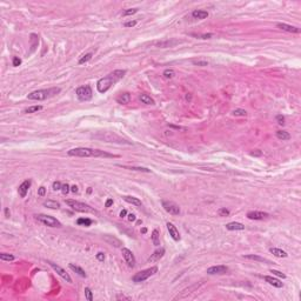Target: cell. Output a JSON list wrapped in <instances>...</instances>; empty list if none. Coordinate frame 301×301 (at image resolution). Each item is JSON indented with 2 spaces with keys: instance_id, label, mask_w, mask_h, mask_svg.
<instances>
[{
  "instance_id": "obj_18",
  "label": "cell",
  "mask_w": 301,
  "mask_h": 301,
  "mask_svg": "<svg viewBox=\"0 0 301 301\" xmlns=\"http://www.w3.org/2000/svg\"><path fill=\"white\" fill-rule=\"evenodd\" d=\"M167 229L170 232V235L175 240V241H179L180 240V234H179V231L176 229V227L173 225L172 222H167Z\"/></svg>"
},
{
  "instance_id": "obj_40",
  "label": "cell",
  "mask_w": 301,
  "mask_h": 301,
  "mask_svg": "<svg viewBox=\"0 0 301 301\" xmlns=\"http://www.w3.org/2000/svg\"><path fill=\"white\" fill-rule=\"evenodd\" d=\"M85 295H86V299L88 301H92L93 300V295H92V290H89L88 287L85 288Z\"/></svg>"
},
{
  "instance_id": "obj_57",
  "label": "cell",
  "mask_w": 301,
  "mask_h": 301,
  "mask_svg": "<svg viewBox=\"0 0 301 301\" xmlns=\"http://www.w3.org/2000/svg\"><path fill=\"white\" fill-rule=\"evenodd\" d=\"M71 191H72L73 193H76V192H78V187H76L75 185L74 186H72V187H71Z\"/></svg>"
},
{
  "instance_id": "obj_27",
  "label": "cell",
  "mask_w": 301,
  "mask_h": 301,
  "mask_svg": "<svg viewBox=\"0 0 301 301\" xmlns=\"http://www.w3.org/2000/svg\"><path fill=\"white\" fill-rule=\"evenodd\" d=\"M105 240L107 241L109 245H112V246H114V247H120V246H121V241L118 240L117 238H113V237H111V235H106V237H105Z\"/></svg>"
},
{
  "instance_id": "obj_31",
  "label": "cell",
  "mask_w": 301,
  "mask_h": 301,
  "mask_svg": "<svg viewBox=\"0 0 301 301\" xmlns=\"http://www.w3.org/2000/svg\"><path fill=\"white\" fill-rule=\"evenodd\" d=\"M277 137H278V139L282 140V141L290 139V134L286 131H277Z\"/></svg>"
},
{
  "instance_id": "obj_25",
  "label": "cell",
  "mask_w": 301,
  "mask_h": 301,
  "mask_svg": "<svg viewBox=\"0 0 301 301\" xmlns=\"http://www.w3.org/2000/svg\"><path fill=\"white\" fill-rule=\"evenodd\" d=\"M68 266H70V268L72 269L73 272H75V273H76L78 275H80V277H83V278H86V277H87V274L85 273V270L81 268V267L76 266V265H74V264H70Z\"/></svg>"
},
{
  "instance_id": "obj_49",
  "label": "cell",
  "mask_w": 301,
  "mask_h": 301,
  "mask_svg": "<svg viewBox=\"0 0 301 301\" xmlns=\"http://www.w3.org/2000/svg\"><path fill=\"white\" fill-rule=\"evenodd\" d=\"M95 257H97V259L99 261H104V260H105V254H104L102 252H99Z\"/></svg>"
},
{
  "instance_id": "obj_33",
  "label": "cell",
  "mask_w": 301,
  "mask_h": 301,
  "mask_svg": "<svg viewBox=\"0 0 301 301\" xmlns=\"http://www.w3.org/2000/svg\"><path fill=\"white\" fill-rule=\"evenodd\" d=\"M43 109V106H40V105H35V106H31V107L26 108L24 112L25 113H35V112H38V111H41Z\"/></svg>"
},
{
  "instance_id": "obj_52",
  "label": "cell",
  "mask_w": 301,
  "mask_h": 301,
  "mask_svg": "<svg viewBox=\"0 0 301 301\" xmlns=\"http://www.w3.org/2000/svg\"><path fill=\"white\" fill-rule=\"evenodd\" d=\"M117 299L120 300V299H125V300H131V298L129 296H125V295H118L117 296Z\"/></svg>"
},
{
  "instance_id": "obj_11",
  "label": "cell",
  "mask_w": 301,
  "mask_h": 301,
  "mask_svg": "<svg viewBox=\"0 0 301 301\" xmlns=\"http://www.w3.org/2000/svg\"><path fill=\"white\" fill-rule=\"evenodd\" d=\"M50 266L52 267V268L57 272V274L58 275H60L63 279L65 280V281H67V282H72V279H71V277L68 275V273H66V270H65L63 267H60L59 265H55V264H53V262H50Z\"/></svg>"
},
{
  "instance_id": "obj_56",
  "label": "cell",
  "mask_w": 301,
  "mask_h": 301,
  "mask_svg": "<svg viewBox=\"0 0 301 301\" xmlns=\"http://www.w3.org/2000/svg\"><path fill=\"white\" fill-rule=\"evenodd\" d=\"M251 155H254V157H259V155H261V152H251Z\"/></svg>"
},
{
  "instance_id": "obj_20",
  "label": "cell",
  "mask_w": 301,
  "mask_h": 301,
  "mask_svg": "<svg viewBox=\"0 0 301 301\" xmlns=\"http://www.w3.org/2000/svg\"><path fill=\"white\" fill-rule=\"evenodd\" d=\"M269 252H270L273 255H275L277 258H287V257H288L287 252H285V251H282V249L277 248V247L269 248Z\"/></svg>"
},
{
  "instance_id": "obj_23",
  "label": "cell",
  "mask_w": 301,
  "mask_h": 301,
  "mask_svg": "<svg viewBox=\"0 0 301 301\" xmlns=\"http://www.w3.org/2000/svg\"><path fill=\"white\" fill-rule=\"evenodd\" d=\"M264 279L266 280L267 282H268L269 285H272V286H274V287H277V288H281L282 287V282H280V280L275 279V278H273V277H265Z\"/></svg>"
},
{
  "instance_id": "obj_13",
  "label": "cell",
  "mask_w": 301,
  "mask_h": 301,
  "mask_svg": "<svg viewBox=\"0 0 301 301\" xmlns=\"http://www.w3.org/2000/svg\"><path fill=\"white\" fill-rule=\"evenodd\" d=\"M277 27L282 30V31H286V32L290 33H300L301 30L299 27H295V26H290V25H287L285 22H278L277 24Z\"/></svg>"
},
{
  "instance_id": "obj_61",
  "label": "cell",
  "mask_w": 301,
  "mask_h": 301,
  "mask_svg": "<svg viewBox=\"0 0 301 301\" xmlns=\"http://www.w3.org/2000/svg\"><path fill=\"white\" fill-rule=\"evenodd\" d=\"M87 193H88V194H89V193H92V188H91V187H89V188H88V189H87Z\"/></svg>"
},
{
  "instance_id": "obj_2",
  "label": "cell",
  "mask_w": 301,
  "mask_h": 301,
  "mask_svg": "<svg viewBox=\"0 0 301 301\" xmlns=\"http://www.w3.org/2000/svg\"><path fill=\"white\" fill-rule=\"evenodd\" d=\"M60 88L59 87H51V88H47V89H38V91H34L32 93H30L27 98L30 100H46L48 98H52L54 95H57L58 93H60Z\"/></svg>"
},
{
  "instance_id": "obj_41",
  "label": "cell",
  "mask_w": 301,
  "mask_h": 301,
  "mask_svg": "<svg viewBox=\"0 0 301 301\" xmlns=\"http://www.w3.org/2000/svg\"><path fill=\"white\" fill-rule=\"evenodd\" d=\"M218 214L220 215V216H228L229 215V211L227 208H220L218 211Z\"/></svg>"
},
{
  "instance_id": "obj_6",
  "label": "cell",
  "mask_w": 301,
  "mask_h": 301,
  "mask_svg": "<svg viewBox=\"0 0 301 301\" xmlns=\"http://www.w3.org/2000/svg\"><path fill=\"white\" fill-rule=\"evenodd\" d=\"M76 97L79 100L81 101H88L92 99V95H93V92H92V88L89 85H85V86H80L76 88Z\"/></svg>"
},
{
  "instance_id": "obj_19",
  "label": "cell",
  "mask_w": 301,
  "mask_h": 301,
  "mask_svg": "<svg viewBox=\"0 0 301 301\" xmlns=\"http://www.w3.org/2000/svg\"><path fill=\"white\" fill-rule=\"evenodd\" d=\"M192 17L194 19L202 20V19H206L208 17V12L205 11V10H195V11L192 12Z\"/></svg>"
},
{
  "instance_id": "obj_35",
  "label": "cell",
  "mask_w": 301,
  "mask_h": 301,
  "mask_svg": "<svg viewBox=\"0 0 301 301\" xmlns=\"http://www.w3.org/2000/svg\"><path fill=\"white\" fill-rule=\"evenodd\" d=\"M162 75H163L165 79H173L175 76V72L173 70H165Z\"/></svg>"
},
{
  "instance_id": "obj_46",
  "label": "cell",
  "mask_w": 301,
  "mask_h": 301,
  "mask_svg": "<svg viewBox=\"0 0 301 301\" xmlns=\"http://www.w3.org/2000/svg\"><path fill=\"white\" fill-rule=\"evenodd\" d=\"M61 183H59V181H54L53 183V189L54 191H59V189H61Z\"/></svg>"
},
{
  "instance_id": "obj_45",
  "label": "cell",
  "mask_w": 301,
  "mask_h": 301,
  "mask_svg": "<svg viewBox=\"0 0 301 301\" xmlns=\"http://www.w3.org/2000/svg\"><path fill=\"white\" fill-rule=\"evenodd\" d=\"M12 63H13V66H19V65L21 64V59L20 58H18V57H13V60H12Z\"/></svg>"
},
{
  "instance_id": "obj_7",
  "label": "cell",
  "mask_w": 301,
  "mask_h": 301,
  "mask_svg": "<svg viewBox=\"0 0 301 301\" xmlns=\"http://www.w3.org/2000/svg\"><path fill=\"white\" fill-rule=\"evenodd\" d=\"M95 138H100V139L105 140L106 142H118V144H131L128 141L124 140L122 138H120L119 135H117L115 133H112V132H106V133H102L100 135H95Z\"/></svg>"
},
{
  "instance_id": "obj_16",
  "label": "cell",
  "mask_w": 301,
  "mask_h": 301,
  "mask_svg": "<svg viewBox=\"0 0 301 301\" xmlns=\"http://www.w3.org/2000/svg\"><path fill=\"white\" fill-rule=\"evenodd\" d=\"M31 185H32V181L28 179V180H25V181L19 186L18 192H19V195H20L21 198H25V196H26V194L28 192V188L31 187Z\"/></svg>"
},
{
  "instance_id": "obj_9",
  "label": "cell",
  "mask_w": 301,
  "mask_h": 301,
  "mask_svg": "<svg viewBox=\"0 0 301 301\" xmlns=\"http://www.w3.org/2000/svg\"><path fill=\"white\" fill-rule=\"evenodd\" d=\"M162 207L170 214L172 215L180 214V207H179V205H176L175 202H173V201H166V200H163L162 201Z\"/></svg>"
},
{
  "instance_id": "obj_36",
  "label": "cell",
  "mask_w": 301,
  "mask_h": 301,
  "mask_svg": "<svg viewBox=\"0 0 301 301\" xmlns=\"http://www.w3.org/2000/svg\"><path fill=\"white\" fill-rule=\"evenodd\" d=\"M0 259L2 260V261H13L14 260V255H12V254H7V253H1L0 254Z\"/></svg>"
},
{
  "instance_id": "obj_21",
  "label": "cell",
  "mask_w": 301,
  "mask_h": 301,
  "mask_svg": "<svg viewBox=\"0 0 301 301\" xmlns=\"http://www.w3.org/2000/svg\"><path fill=\"white\" fill-rule=\"evenodd\" d=\"M244 258L247 259V260H254V261H259V262H264V264H272L268 259H265L262 257L255 255V254H247V255H244Z\"/></svg>"
},
{
  "instance_id": "obj_5",
  "label": "cell",
  "mask_w": 301,
  "mask_h": 301,
  "mask_svg": "<svg viewBox=\"0 0 301 301\" xmlns=\"http://www.w3.org/2000/svg\"><path fill=\"white\" fill-rule=\"evenodd\" d=\"M70 157H79V158H91L94 157V150L87 147H78L68 150Z\"/></svg>"
},
{
  "instance_id": "obj_51",
  "label": "cell",
  "mask_w": 301,
  "mask_h": 301,
  "mask_svg": "<svg viewBox=\"0 0 301 301\" xmlns=\"http://www.w3.org/2000/svg\"><path fill=\"white\" fill-rule=\"evenodd\" d=\"M112 205H113V199H108L106 201V204H105V207H111Z\"/></svg>"
},
{
  "instance_id": "obj_54",
  "label": "cell",
  "mask_w": 301,
  "mask_h": 301,
  "mask_svg": "<svg viewBox=\"0 0 301 301\" xmlns=\"http://www.w3.org/2000/svg\"><path fill=\"white\" fill-rule=\"evenodd\" d=\"M127 214V211L126 209H122L121 212H120V218H125V215Z\"/></svg>"
},
{
  "instance_id": "obj_53",
  "label": "cell",
  "mask_w": 301,
  "mask_h": 301,
  "mask_svg": "<svg viewBox=\"0 0 301 301\" xmlns=\"http://www.w3.org/2000/svg\"><path fill=\"white\" fill-rule=\"evenodd\" d=\"M135 219H137V218H135V215L134 214H128V220L129 221H135Z\"/></svg>"
},
{
  "instance_id": "obj_17",
  "label": "cell",
  "mask_w": 301,
  "mask_h": 301,
  "mask_svg": "<svg viewBox=\"0 0 301 301\" xmlns=\"http://www.w3.org/2000/svg\"><path fill=\"white\" fill-rule=\"evenodd\" d=\"M163 254H165V248H159V249H157V251H154V253L150 255V258L147 259V262H155V261H158V260H160V259L163 257Z\"/></svg>"
},
{
  "instance_id": "obj_15",
  "label": "cell",
  "mask_w": 301,
  "mask_h": 301,
  "mask_svg": "<svg viewBox=\"0 0 301 301\" xmlns=\"http://www.w3.org/2000/svg\"><path fill=\"white\" fill-rule=\"evenodd\" d=\"M227 270H228L227 266L219 265V266H212V267L207 268V273L208 274H225Z\"/></svg>"
},
{
  "instance_id": "obj_34",
  "label": "cell",
  "mask_w": 301,
  "mask_h": 301,
  "mask_svg": "<svg viewBox=\"0 0 301 301\" xmlns=\"http://www.w3.org/2000/svg\"><path fill=\"white\" fill-rule=\"evenodd\" d=\"M120 167H124V168H127V170H132V171H139V172H146V173L150 172L148 168H145V167H129V166H121V165H120Z\"/></svg>"
},
{
  "instance_id": "obj_1",
  "label": "cell",
  "mask_w": 301,
  "mask_h": 301,
  "mask_svg": "<svg viewBox=\"0 0 301 301\" xmlns=\"http://www.w3.org/2000/svg\"><path fill=\"white\" fill-rule=\"evenodd\" d=\"M126 74L125 70H115L111 74H108L105 78L99 79L97 83V89L99 93H106L111 87L113 86L115 83H118L120 79H122Z\"/></svg>"
},
{
  "instance_id": "obj_3",
  "label": "cell",
  "mask_w": 301,
  "mask_h": 301,
  "mask_svg": "<svg viewBox=\"0 0 301 301\" xmlns=\"http://www.w3.org/2000/svg\"><path fill=\"white\" fill-rule=\"evenodd\" d=\"M66 204L68 205L72 209L76 211V212H81V213H93V214L97 213V211L93 209L91 206H88L87 204H84V202H80V201H76V200L68 199V200H66Z\"/></svg>"
},
{
  "instance_id": "obj_50",
  "label": "cell",
  "mask_w": 301,
  "mask_h": 301,
  "mask_svg": "<svg viewBox=\"0 0 301 301\" xmlns=\"http://www.w3.org/2000/svg\"><path fill=\"white\" fill-rule=\"evenodd\" d=\"M277 120H278V124L279 125H285V118L282 115H278L277 117Z\"/></svg>"
},
{
  "instance_id": "obj_37",
  "label": "cell",
  "mask_w": 301,
  "mask_h": 301,
  "mask_svg": "<svg viewBox=\"0 0 301 301\" xmlns=\"http://www.w3.org/2000/svg\"><path fill=\"white\" fill-rule=\"evenodd\" d=\"M233 114L237 115V117H246V115H247V112H246L245 109L238 108V109H234V111H233Z\"/></svg>"
},
{
  "instance_id": "obj_12",
  "label": "cell",
  "mask_w": 301,
  "mask_h": 301,
  "mask_svg": "<svg viewBox=\"0 0 301 301\" xmlns=\"http://www.w3.org/2000/svg\"><path fill=\"white\" fill-rule=\"evenodd\" d=\"M269 216L268 213L266 212H259V211H252V212H248L247 213V218L251 219V220H265Z\"/></svg>"
},
{
  "instance_id": "obj_55",
  "label": "cell",
  "mask_w": 301,
  "mask_h": 301,
  "mask_svg": "<svg viewBox=\"0 0 301 301\" xmlns=\"http://www.w3.org/2000/svg\"><path fill=\"white\" fill-rule=\"evenodd\" d=\"M10 215H11L10 209H8V208H5V216H6V218H10Z\"/></svg>"
},
{
  "instance_id": "obj_29",
  "label": "cell",
  "mask_w": 301,
  "mask_h": 301,
  "mask_svg": "<svg viewBox=\"0 0 301 301\" xmlns=\"http://www.w3.org/2000/svg\"><path fill=\"white\" fill-rule=\"evenodd\" d=\"M44 206L51 209H59L60 208V204L58 201H53V200H47L44 202Z\"/></svg>"
},
{
  "instance_id": "obj_10",
  "label": "cell",
  "mask_w": 301,
  "mask_h": 301,
  "mask_svg": "<svg viewBox=\"0 0 301 301\" xmlns=\"http://www.w3.org/2000/svg\"><path fill=\"white\" fill-rule=\"evenodd\" d=\"M121 253H122V257L125 259L126 264L128 265L129 267H134L135 266V258H134V254L132 253V251H129L128 248H121Z\"/></svg>"
},
{
  "instance_id": "obj_32",
  "label": "cell",
  "mask_w": 301,
  "mask_h": 301,
  "mask_svg": "<svg viewBox=\"0 0 301 301\" xmlns=\"http://www.w3.org/2000/svg\"><path fill=\"white\" fill-rule=\"evenodd\" d=\"M76 224H78V225L85 226V227H88V226L92 225V220L88 219V218H79V219L76 220Z\"/></svg>"
},
{
  "instance_id": "obj_43",
  "label": "cell",
  "mask_w": 301,
  "mask_h": 301,
  "mask_svg": "<svg viewBox=\"0 0 301 301\" xmlns=\"http://www.w3.org/2000/svg\"><path fill=\"white\" fill-rule=\"evenodd\" d=\"M192 63L196 66H207L208 65V61H206V60H193Z\"/></svg>"
},
{
  "instance_id": "obj_58",
  "label": "cell",
  "mask_w": 301,
  "mask_h": 301,
  "mask_svg": "<svg viewBox=\"0 0 301 301\" xmlns=\"http://www.w3.org/2000/svg\"><path fill=\"white\" fill-rule=\"evenodd\" d=\"M171 127H173V128H175V129H185V128H183V127H179V126H173V125H171Z\"/></svg>"
},
{
  "instance_id": "obj_38",
  "label": "cell",
  "mask_w": 301,
  "mask_h": 301,
  "mask_svg": "<svg viewBox=\"0 0 301 301\" xmlns=\"http://www.w3.org/2000/svg\"><path fill=\"white\" fill-rule=\"evenodd\" d=\"M92 59V53H87V54H85L80 60H79V65H83V64H85V63H87V61H89Z\"/></svg>"
},
{
  "instance_id": "obj_47",
  "label": "cell",
  "mask_w": 301,
  "mask_h": 301,
  "mask_svg": "<svg viewBox=\"0 0 301 301\" xmlns=\"http://www.w3.org/2000/svg\"><path fill=\"white\" fill-rule=\"evenodd\" d=\"M135 25H137V21H135V20L127 21V22H125V24H124V26H125V27H134Z\"/></svg>"
},
{
  "instance_id": "obj_4",
  "label": "cell",
  "mask_w": 301,
  "mask_h": 301,
  "mask_svg": "<svg viewBox=\"0 0 301 301\" xmlns=\"http://www.w3.org/2000/svg\"><path fill=\"white\" fill-rule=\"evenodd\" d=\"M158 272V267H150V268H147V269H144V270H141L139 273H137L135 275H133V278L132 280L134 281V282H144L145 280H147L148 278H150L152 275H154L155 273Z\"/></svg>"
},
{
  "instance_id": "obj_42",
  "label": "cell",
  "mask_w": 301,
  "mask_h": 301,
  "mask_svg": "<svg viewBox=\"0 0 301 301\" xmlns=\"http://www.w3.org/2000/svg\"><path fill=\"white\" fill-rule=\"evenodd\" d=\"M270 273H273L274 275H277V277H279V278H281V279H285L286 278V275L282 273V272H280V270H277V269H272L270 270Z\"/></svg>"
},
{
  "instance_id": "obj_24",
  "label": "cell",
  "mask_w": 301,
  "mask_h": 301,
  "mask_svg": "<svg viewBox=\"0 0 301 301\" xmlns=\"http://www.w3.org/2000/svg\"><path fill=\"white\" fill-rule=\"evenodd\" d=\"M117 101H118L119 104H121V105H127V104H129V101H131V94H129L128 92H126V93H124L120 97L117 98Z\"/></svg>"
},
{
  "instance_id": "obj_39",
  "label": "cell",
  "mask_w": 301,
  "mask_h": 301,
  "mask_svg": "<svg viewBox=\"0 0 301 301\" xmlns=\"http://www.w3.org/2000/svg\"><path fill=\"white\" fill-rule=\"evenodd\" d=\"M137 12H138V8H128L126 11H124L122 15L124 17H128V15H132V14H135Z\"/></svg>"
},
{
  "instance_id": "obj_28",
  "label": "cell",
  "mask_w": 301,
  "mask_h": 301,
  "mask_svg": "<svg viewBox=\"0 0 301 301\" xmlns=\"http://www.w3.org/2000/svg\"><path fill=\"white\" fill-rule=\"evenodd\" d=\"M124 200L126 201V202H128V204H132L134 205V206H141V200L138 199V198H135V196H124Z\"/></svg>"
},
{
  "instance_id": "obj_60",
  "label": "cell",
  "mask_w": 301,
  "mask_h": 301,
  "mask_svg": "<svg viewBox=\"0 0 301 301\" xmlns=\"http://www.w3.org/2000/svg\"><path fill=\"white\" fill-rule=\"evenodd\" d=\"M141 232H142V233H146V232H147V228H142Z\"/></svg>"
},
{
  "instance_id": "obj_44",
  "label": "cell",
  "mask_w": 301,
  "mask_h": 301,
  "mask_svg": "<svg viewBox=\"0 0 301 301\" xmlns=\"http://www.w3.org/2000/svg\"><path fill=\"white\" fill-rule=\"evenodd\" d=\"M70 188H71V187H70V186H68L67 183H64V185L61 186V192H63V194H65V195H66V194H67L68 192H70V191H71Z\"/></svg>"
},
{
  "instance_id": "obj_14",
  "label": "cell",
  "mask_w": 301,
  "mask_h": 301,
  "mask_svg": "<svg viewBox=\"0 0 301 301\" xmlns=\"http://www.w3.org/2000/svg\"><path fill=\"white\" fill-rule=\"evenodd\" d=\"M180 43L179 40H175V39H167V40H162V41H158V43H154V45L157 47H160V48H167V47H173L175 45Z\"/></svg>"
},
{
  "instance_id": "obj_22",
  "label": "cell",
  "mask_w": 301,
  "mask_h": 301,
  "mask_svg": "<svg viewBox=\"0 0 301 301\" xmlns=\"http://www.w3.org/2000/svg\"><path fill=\"white\" fill-rule=\"evenodd\" d=\"M226 228L228 231H244L245 229V226L240 222H229L226 225Z\"/></svg>"
},
{
  "instance_id": "obj_26",
  "label": "cell",
  "mask_w": 301,
  "mask_h": 301,
  "mask_svg": "<svg viewBox=\"0 0 301 301\" xmlns=\"http://www.w3.org/2000/svg\"><path fill=\"white\" fill-rule=\"evenodd\" d=\"M140 101L142 102V104H146V105H154L155 104V101H154V99L153 98H150L148 94H141L139 97Z\"/></svg>"
},
{
  "instance_id": "obj_30",
  "label": "cell",
  "mask_w": 301,
  "mask_h": 301,
  "mask_svg": "<svg viewBox=\"0 0 301 301\" xmlns=\"http://www.w3.org/2000/svg\"><path fill=\"white\" fill-rule=\"evenodd\" d=\"M152 242L153 245L155 246H159L160 245V235H159V231L158 229H154L152 232Z\"/></svg>"
},
{
  "instance_id": "obj_8",
  "label": "cell",
  "mask_w": 301,
  "mask_h": 301,
  "mask_svg": "<svg viewBox=\"0 0 301 301\" xmlns=\"http://www.w3.org/2000/svg\"><path fill=\"white\" fill-rule=\"evenodd\" d=\"M35 218H37V220H39L40 222H43L45 226H48V227H61V222L59 220H57L55 218H53V216L39 214L35 215Z\"/></svg>"
},
{
  "instance_id": "obj_59",
  "label": "cell",
  "mask_w": 301,
  "mask_h": 301,
  "mask_svg": "<svg viewBox=\"0 0 301 301\" xmlns=\"http://www.w3.org/2000/svg\"><path fill=\"white\" fill-rule=\"evenodd\" d=\"M191 98H192L191 94H187V95H186V100H191Z\"/></svg>"
},
{
  "instance_id": "obj_48",
  "label": "cell",
  "mask_w": 301,
  "mask_h": 301,
  "mask_svg": "<svg viewBox=\"0 0 301 301\" xmlns=\"http://www.w3.org/2000/svg\"><path fill=\"white\" fill-rule=\"evenodd\" d=\"M46 194V188L41 186V187H39V189H38V195H40V196H44Z\"/></svg>"
}]
</instances>
